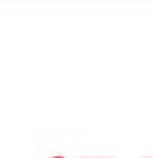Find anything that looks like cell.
Returning a JSON list of instances; mask_svg holds the SVG:
<instances>
[{
    "mask_svg": "<svg viewBox=\"0 0 153 158\" xmlns=\"http://www.w3.org/2000/svg\"><path fill=\"white\" fill-rule=\"evenodd\" d=\"M145 158H148V156H145Z\"/></svg>",
    "mask_w": 153,
    "mask_h": 158,
    "instance_id": "3",
    "label": "cell"
},
{
    "mask_svg": "<svg viewBox=\"0 0 153 158\" xmlns=\"http://www.w3.org/2000/svg\"><path fill=\"white\" fill-rule=\"evenodd\" d=\"M81 158H82V156H81ZM104 158H107V156H104ZM109 158H112V156H109Z\"/></svg>",
    "mask_w": 153,
    "mask_h": 158,
    "instance_id": "2",
    "label": "cell"
},
{
    "mask_svg": "<svg viewBox=\"0 0 153 158\" xmlns=\"http://www.w3.org/2000/svg\"><path fill=\"white\" fill-rule=\"evenodd\" d=\"M53 158H66V156H53Z\"/></svg>",
    "mask_w": 153,
    "mask_h": 158,
    "instance_id": "1",
    "label": "cell"
}]
</instances>
